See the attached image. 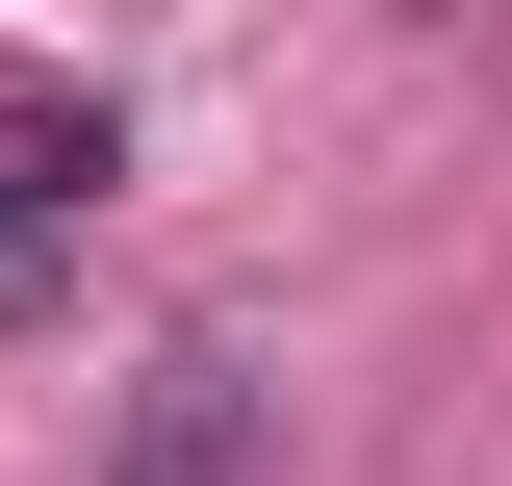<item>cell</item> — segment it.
<instances>
[{
    "label": "cell",
    "mask_w": 512,
    "mask_h": 486,
    "mask_svg": "<svg viewBox=\"0 0 512 486\" xmlns=\"http://www.w3.org/2000/svg\"><path fill=\"white\" fill-rule=\"evenodd\" d=\"M103 154H128V128H103V77H0V307H26V282L77 256Z\"/></svg>",
    "instance_id": "cell-1"
},
{
    "label": "cell",
    "mask_w": 512,
    "mask_h": 486,
    "mask_svg": "<svg viewBox=\"0 0 512 486\" xmlns=\"http://www.w3.org/2000/svg\"><path fill=\"white\" fill-rule=\"evenodd\" d=\"M256 461V410H231V359H205V333H180V359H154V410H128V461L103 486H231Z\"/></svg>",
    "instance_id": "cell-2"
}]
</instances>
